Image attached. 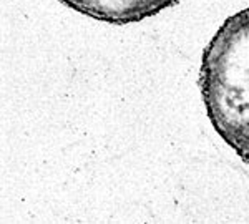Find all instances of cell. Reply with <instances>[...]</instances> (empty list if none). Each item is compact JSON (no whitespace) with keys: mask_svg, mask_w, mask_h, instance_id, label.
<instances>
[{"mask_svg":"<svg viewBox=\"0 0 249 224\" xmlns=\"http://www.w3.org/2000/svg\"><path fill=\"white\" fill-rule=\"evenodd\" d=\"M198 83L211 126L249 165V7L230 15L213 35Z\"/></svg>","mask_w":249,"mask_h":224,"instance_id":"obj_1","label":"cell"},{"mask_svg":"<svg viewBox=\"0 0 249 224\" xmlns=\"http://www.w3.org/2000/svg\"><path fill=\"white\" fill-rule=\"evenodd\" d=\"M85 17L111 25H128L155 17L181 0H58Z\"/></svg>","mask_w":249,"mask_h":224,"instance_id":"obj_2","label":"cell"}]
</instances>
